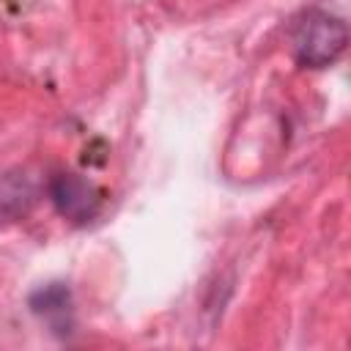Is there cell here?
<instances>
[{
	"label": "cell",
	"instance_id": "6da1fadb",
	"mask_svg": "<svg viewBox=\"0 0 351 351\" xmlns=\"http://www.w3.org/2000/svg\"><path fill=\"white\" fill-rule=\"evenodd\" d=\"M291 44H293V58L302 66L324 69L343 55L348 44V27L343 19L326 11L310 8L296 19L291 30Z\"/></svg>",
	"mask_w": 351,
	"mask_h": 351
},
{
	"label": "cell",
	"instance_id": "7a4b0ae2",
	"mask_svg": "<svg viewBox=\"0 0 351 351\" xmlns=\"http://www.w3.org/2000/svg\"><path fill=\"white\" fill-rule=\"evenodd\" d=\"M49 197L60 217L69 222H88L101 206V192L80 173H58L49 181Z\"/></svg>",
	"mask_w": 351,
	"mask_h": 351
},
{
	"label": "cell",
	"instance_id": "3957f363",
	"mask_svg": "<svg viewBox=\"0 0 351 351\" xmlns=\"http://www.w3.org/2000/svg\"><path fill=\"white\" fill-rule=\"evenodd\" d=\"M36 200H38V186L27 173L22 170L3 173L0 176V230L27 217Z\"/></svg>",
	"mask_w": 351,
	"mask_h": 351
},
{
	"label": "cell",
	"instance_id": "277c9868",
	"mask_svg": "<svg viewBox=\"0 0 351 351\" xmlns=\"http://www.w3.org/2000/svg\"><path fill=\"white\" fill-rule=\"evenodd\" d=\"M30 307L36 315L47 318L58 332H66L63 326H71V293L63 282H49L30 293Z\"/></svg>",
	"mask_w": 351,
	"mask_h": 351
}]
</instances>
